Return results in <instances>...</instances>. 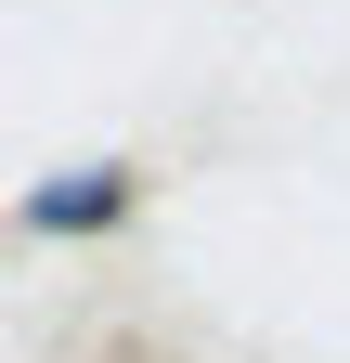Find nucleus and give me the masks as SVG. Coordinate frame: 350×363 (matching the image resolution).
Here are the masks:
<instances>
[{
  "instance_id": "f257e3e1",
  "label": "nucleus",
  "mask_w": 350,
  "mask_h": 363,
  "mask_svg": "<svg viewBox=\"0 0 350 363\" xmlns=\"http://www.w3.org/2000/svg\"><path fill=\"white\" fill-rule=\"evenodd\" d=\"M26 220H39V234H91V220H117V169H78V182H52Z\"/></svg>"
}]
</instances>
